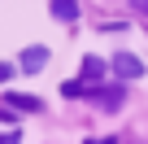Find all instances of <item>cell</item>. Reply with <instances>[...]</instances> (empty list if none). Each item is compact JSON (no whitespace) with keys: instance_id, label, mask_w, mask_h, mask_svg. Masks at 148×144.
I'll use <instances>...</instances> for the list:
<instances>
[{"instance_id":"1","label":"cell","mask_w":148,"mask_h":144,"mask_svg":"<svg viewBox=\"0 0 148 144\" xmlns=\"http://www.w3.org/2000/svg\"><path fill=\"white\" fill-rule=\"evenodd\" d=\"M87 96L100 105V109H118L122 101H126V92H122V83H105V88H87Z\"/></svg>"},{"instance_id":"2","label":"cell","mask_w":148,"mask_h":144,"mask_svg":"<svg viewBox=\"0 0 148 144\" xmlns=\"http://www.w3.org/2000/svg\"><path fill=\"white\" fill-rule=\"evenodd\" d=\"M113 74L118 79H139L144 74V61L135 52H113Z\"/></svg>"},{"instance_id":"3","label":"cell","mask_w":148,"mask_h":144,"mask_svg":"<svg viewBox=\"0 0 148 144\" xmlns=\"http://www.w3.org/2000/svg\"><path fill=\"white\" fill-rule=\"evenodd\" d=\"M48 57H52V52L35 44V48H26V52H22V70H26V74H39V70L48 65Z\"/></svg>"},{"instance_id":"4","label":"cell","mask_w":148,"mask_h":144,"mask_svg":"<svg viewBox=\"0 0 148 144\" xmlns=\"http://www.w3.org/2000/svg\"><path fill=\"white\" fill-rule=\"evenodd\" d=\"M48 9H52L57 22H74V18H79V0H52Z\"/></svg>"},{"instance_id":"5","label":"cell","mask_w":148,"mask_h":144,"mask_svg":"<svg viewBox=\"0 0 148 144\" xmlns=\"http://www.w3.org/2000/svg\"><path fill=\"white\" fill-rule=\"evenodd\" d=\"M100 74H105V61L100 57H87L83 61V88H92V79H100Z\"/></svg>"},{"instance_id":"6","label":"cell","mask_w":148,"mask_h":144,"mask_svg":"<svg viewBox=\"0 0 148 144\" xmlns=\"http://www.w3.org/2000/svg\"><path fill=\"white\" fill-rule=\"evenodd\" d=\"M5 105H13V109H39V101L22 96V92H5Z\"/></svg>"},{"instance_id":"7","label":"cell","mask_w":148,"mask_h":144,"mask_svg":"<svg viewBox=\"0 0 148 144\" xmlns=\"http://www.w3.org/2000/svg\"><path fill=\"white\" fill-rule=\"evenodd\" d=\"M18 70H22V65H9V61H5V65H0V79H5V88L13 83V74H18Z\"/></svg>"},{"instance_id":"8","label":"cell","mask_w":148,"mask_h":144,"mask_svg":"<svg viewBox=\"0 0 148 144\" xmlns=\"http://www.w3.org/2000/svg\"><path fill=\"white\" fill-rule=\"evenodd\" d=\"M18 140H22L18 131H5V140H0V144H18Z\"/></svg>"},{"instance_id":"9","label":"cell","mask_w":148,"mask_h":144,"mask_svg":"<svg viewBox=\"0 0 148 144\" xmlns=\"http://www.w3.org/2000/svg\"><path fill=\"white\" fill-rule=\"evenodd\" d=\"M131 5H135V9H139V13H148V0H131Z\"/></svg>"},{"instance_id":"10","label":"cell","mask_w":148,"mask_h":144,"mask_svg":"<svg viewBox=\"0 0 148 144\" xmlns=\"http://www.w3.org/2000/svg\"><path fill=\"white\" fill-rule=\"evenodd\" d=\"M87 144H113V140H87Z\"/></svg>"}]
</instances>
